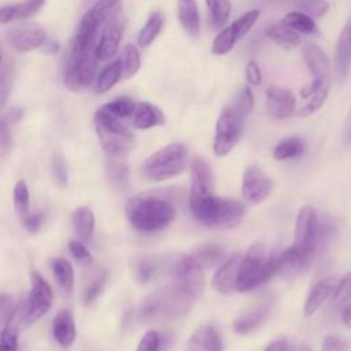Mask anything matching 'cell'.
<instances>
[{
    "label": "cell",
    "mask_w": 351,
    "mask_h": 351,
    "mask_svg": "<svg viewBox=\"0 0 351 351\" xmlns=\"http://www.w3.org/2000/svg\"><path fill=\"white\" fill-rule=\"evenodd\" d=\"M303 59L313 80L300 89V96L303 99H308L307 103L296 112L300 118L317 112L324 106L329 96L333 80L330 60L321 47L313 43L306 44L303 47Z\"/></svg>",
    "instance_id": "1"
},
{
    "label": "cell",
    "mask_w": 351,
    "mask_h": 351,
    "mask_svg": "<svg viewBox=\"0 0 351 351\" xmlns=\"http://www.w3.org/2000/svg\"><path fill=\"white\" fill-rule=\"evenodd\" d=\"M319 239V222L317 213L310 206H303L296 217L293 244L282 251L280 271H296L304 267L313 258Z\"/></svg>",
    "instance_id": "2"
},
{
    "label": "cell",
    "mask_w": 351,
    "mask_h": 351,
    "mask_svg": "<svg viewBox=\"0 0 351 351\" xmlns=\"http://www.w3.org/2000/svg\"><path fill=\"white\" fill-rule=\"evenodd\" d=\"M125 214L129 223L143 232L163 229L176 218V210L169 202L151 196L129 199Z\"/></svg>",
    "instance_id": "3"
},
{
    "label": "cell",
    "mask_w": 351,
    "mask_h": 351,
    "mask_svg": "<svg viewBox=\"0 0 351 351\" xmlns=\"http://www.w3.org/2000/svg\"><path fill=\"white\" fill-rule=\"evenodd\" d=\"M282 254L266 256L265 247L262 244H254L241 259L237 291L248 292L261 284L269 281L276 273L281 270Z\"/></svg>",
    "instance_id": "4"
},
{
    "label": "cell",
    "mask_w": 351,
    "mask_h": 351,
    "mask_svg": "<svg viewBox=\"0 0 351 351\" xmlns=\"http://www.w3.org/2000/svg\"><path fill=\"white\" fill-rule=\"evenodd\" d=\"M196 298L191 291L174 282L148 296L141 306L140 315L144 319L176 318L188 313Z\"/></svg>",
    "instance_id": "5"
},
{
    "label": "cell",
    "mask_w": 351,
    "mask_h": 351,
    "mask_svg": "<svg viewBox=\"0 0 351 351\" xmlns=\"http://www.w3.org/2000/svg\"><path fill=\"white\" fill-rule=\"evenodd\" d=\"M93 125L104 156H128L133 148V136L121 122L103 106L93 115Z\"/></svg>",
    "instance_id": "6"
},
{
    "label": "cell",
    "mask_w": 351,
    "mask_h": 351,
    "mask_svg": "<svg viewBox=\"0 0 351 351\" xmlns=\"http://www.w3.org/2000/svg\"><path fill=\"white\" fill-rule=\"evenodd\" d=\"M188 160V149L181 143H170L143 163V174L151 181H165L182 173Z\"/></svg>",
    "instance_id": "7"
},
{
    "label": "cell",
    "mask_w": 351,
    "mask_h": 351,
    "mask_svg": "<svg viewBox=\"0 0 351 351\" xmlns=\"http://www.w3.org/2000/svg\"><path fill=\"white\" fill-rule=\"evenodd\" d=\"M96 47L84 51L75 49L71 45L69 47L63 67V82L69 89H84L89 86L95 80L99 60L96 55Z\"/></svg>",
    "instance_id": "8"
},
{
    "label": "cell",
    "mask_w": 351,
    "mask_h": 351,
    "mask_svg": "<svg viewBox=\"0 0 351 351\" xmlns=\"http://www.w3.org/2000/svg\"><path fill=\"white\" fill-rule=\"evenodd\" d=\"M247 117L232 103L219 114L215 123L213 149L217 156L228 155L239 143Z\"/></svg>",
    "instance_id": "9"
},
{
    "label": "cell",
    "mask_w": 351,
    "mask_h": 351,
    "mask_svg": "<svg viewBox=\"0 0 351 351\" xmlns=\"http://www.w3.org/2000/svg\"><path fill=\"white\" fill-rule=\"evenodd\" d=\"M52 289L48 282L36 270L30 271V293L25 304V322L34 324L40 319L51 307Z\"/></svg>",
    "instance_id": "10"
},
{
    "label": "cell",
    "mask_w": 351,
    "mask_h": 351,
    "mask_svg": "<svg viewBox=\"0 0 351 351\" xmlns=\"http://www.w3.org/2000/svg\"><path fill=\"white\" fill-rule=\"evenodd\" d=\"M259 10H251L240 18H237L232 25L221 30L213 41L211 52L214 55L228 53L236 45V43L240 38H243L248 33V30L255 25V22L259 18Z\"/></svg>",
    "instance_id": "11"
},
{
    "label": "cell",
    "mask_w": 351,
    "mask_h": 351,
    "mask_svg": "<svg viewBox=\"0 0 351 351\" xmlns=\"http://www.w3.org/2000/svg\"><path fill=\"white\" fill-rule=\"evenodd\" d=\"M171 276L176 284L186 288L195 296H199L204 289L203 266L193 255H182L177 258L171 266Z\"/></svg>",
    "instance_id": "12"
},
{
    "label": "cell",
    "mask_w": 351,
    "mask_h": 351,
    "mask_svg": "<svg viewBox=\"0 0 351 351\" xmlns=\"http://www.w3.org/2000/svg\"><path fill=\"white\" fill-rule=\"evenodd\" d=\"M126 25V18L121 8H117L115 12L111 15L110 21L103 29V33L100 36V40L97 41L96 47V55L99 60H107L111 59L119 47L123 30Z\"/></svg>",
    "instance_id": "13"
},
{
    "label": "cell",
    "mask_w": 351,
    "mask_h": 351,
    "mask_svg": "<svg viewBox=\"0 0 351 351\" xmlns=\"http://www.w3.org/2000/svg\"><path fill=\"white\" fill-rule=\"evenodd\" d=\"M213 195V174L210 166L202 158H195L191 162V192L189 206H197L211 199Z\"/></svg>",
    "instance_id": "14"
},
{
    "label": "cell",
    "mask_w": 351,
    "mask_h": 351,
    "mask_svg": "<svg viewBox=\"0 0 351 351\" xmlns=\"http://www.w3.org/2000/svg\"><path fill=\"white\" fill-rule=\"evenodd\" d=\"M7 40L19 52H26L38 47L47 41V32L37 23H23L15 26L7 32Z\"/></svg>",
    "instance_id": "15"
},
{
    "label": "cell",
    "mask_w": 351,
    "mask_h": 351,
    "mask_svg": "<svg viewBox=\"0 0 351 351\" xmlns=\"http://www.w3.org/2000/svg\"><path fill=\"white\" fill-rule=\"evenodd\" d=\"M245 214V207L243 203L234 199L217 197L210 228L229 229L237 226Z\"/></svg>",
    "instance_id": "16"
},
{
    "label": "cell",
    "mask_w": 351,
    "mask_h": 351,
    "mask_svg": "<svg viewBox=\"0 0 351 351\" xmlns=\"http://www.w3.org/2000/svg\"><path fill=\"white\" fill-rule=\"evenodd\" d=\"M270 178L256 166H250L243 176V196L250 203L263 202L271 192Z\"/></svg>",
    "instance_id": "17"
},
{
    "label": "cell",
    "mask_w": 351,
    "mask_h": 351,
    "mask_svg": "<svg viewBox=\"0 0 351 351\" xmlns=\"http://www.w3.org/2000/svg\"><path fill=\"white\" fill-rule=\"evenodd\" d=\"M351 70V16L343 25L335 49V73L343 82Z\"/></svg>",
    "instance_id": "18"
},
{
    "label": "cell",
    "mask_w": 351,
    "mask_h": 351,
    "mask_svg": "<svg viewBox=\"0 0 351 351\" xmlns=\"http://www.w3.org/2000/svg\"><path fill=\"white\" fill-rule=\"evenodd\" d=\"M241 259L243 256L240 254H233L219 266L211 281V285L217 292L228 295L237 289V278Z\"/></svg>",
    "instance_id": "19"
},
{
    "label": "cell",
    "mask_w": 351,
    "mask_h": 351,
    "mask_svg": "<svg viewBox=\"0 0 351 351\" xmlns=\"http://www.w3.org/2000/svg\"><path fill=\"white\" fill-rule=\"evenodd\" d=\"M295 96L291 90L280 86H269L266 90V106L269 114L276 119H288L295 111Z\"/></svg>",
    "instance_id": "20"
},
{
    "label": "cell",
    "mask_w": 351,
    "mask_h": 351,
    "mask_svg": "<svg viewBox=\"0 0 351 351\" xmlns=\"http://www.w3.org/2000/svg\"><path fill=\"white\" fill-rule=\"evenodd\" d=\"M101 23L103 22L99 19V16L93 11V8L86 11L78 25V29H77L75 36H74L73 41L70 43V45L80 51L96 47L97 45L96 34H97V29L101 26Z\"/></svg>",
    "instance_id": "21"
},
{
    "label": "cell",
    "mask_w": 351,
    "mask_h": 351,
    "mask_svg": "<svg viewBox=\"0 0 351 351\" xmlns=\"http://www.w3.org/2000/svg\"><path fill=\"white\" fill-rule=\"evenodd\" d=\"M336 285H337V281L333 277H326V278H322L318 282H315L314 287L311 288L308 296L306 298L304 307H303L304 315L306 317L313 315L324 306V303H326L329 299H332Z\"/></svg>",
    "instance_id": "22"
},
{
    "label": "cell",
    "mask_w": 351,
    "mask_h": 351,
    "mask_svg": "<svg viewBox=\"0 0 351 351\" xmlns=\"http://www.w3.org/2000/svg\"><path fill=\"white\" fill-rule=\"evenodd\" d=\"M52 333L58 344L63 348H69L75 340V324L74 317L69 308L58 311L52 321Z\"/></svg>",
    "instance_id": "23"
},
{
    "label": "cell",
    "mask_w": 351,
    "mask_h": 351,
    "mask_svg": "<svg viewBox=\"0 0 351 351\" xmlns=\"http://www.w3.org/2000/svg\"><path fill=\"white\" fill-rule=\"evenodd\" d=\"M188 351H222V341L213 325L199 326L188 341Z\"/></svg>",
    "instance_id": "24"
},
{
    "label": "cell",
    "mask_w": 351,
    "mask_h": 351,
    "mask_svg": "<svg viewBox=\"0 0 351 351\" xmlns=\"http://www.w3.org/2000/svg\"><path fill=\"white\" fill-rule=\"evenodd\" d=\"M45 0H23L21 3L4 4L0 10L1 23H10L12 21H23L33 16L43 5Z\"/></svg>",
    "instance_id": "25"
},
{
    "label": "cell",
    "mask_w": 351,
    "mask_h": 351,
    "mask_svg": "<svg viewBox=\"0 0 351 351\" xmlns=\"http://www.w3.org/2000/svg\"><path fill=\"white\" fill-rule=\"evenodd\" d=\"M132 122H133V126L137 129H149L154 126L163 125L166 122V118L159 107L151 103L143 101V103H137V107L132 117Z\"/></svg>",
    "instance_id": "26"
},
{
    "label": "cell",
    "mask_w": 351,
    "mask_h": 351,
    "mask_svg": "<svg viewBox=\"0 0 351 351\" xmlns=\"http://www.w3.org/2000/svg\"><path fill=\"white\" fill-rule=\"evenodd\" d=\"M178 1V21L184 30L197 37L200 32V15L195 0H177Z\"/></svg>",
    "instance_id": "27"
},
{
    "label": "cell",
    "mask_w": 351,
    "mask_h": 351,
    "mask_svg": "<svg viewBox=\"0 0 351 351\" xmlns=\"http://www.w3.org/2000/svg\"><path fill=\"white\" fill-rule=\"evenodd\" d=\"M266 36L284 49H293L300 44V36L282 22L271 23L266 27Z\"/></svg>",
    "instance_id": "28"
},
{
    "label": "cell",
    "mask_w": 351,
    "mask_h": 351,
    "mask_svg": "<svg viewBox=\"0 0 351 351\" xmlns=\"http://www.w3.org/2000/svg\"><path fill=\"white\" fill-rule=\"evenodd\" d=\"M106 171L112 185L125 188L129 181L128 156H106Z\"/></svg>",
    "instance_id": "29"
},
{
    "label": "cell",
    "mask_w": 351,
    "mask_h": 351,
    "mask_svg": "<svg viewBox=\"0 0 351 351\" xmlns=\"http://www.w3.org/2000/svg\"><path fill=\"white\" fill-rule=\"evenodd\" d=\"M74 230L81 241H90L95 230V215L88 207H78L73 213Z\"/></svg>",
    "instance_id": "30"
},
{
    "label": "cell",
    "mask_w": 351,
    "mask_h": 351,
    "mask_svg": "<svg viewBox=\"0 0 351 351\" xmlns=\"http://www.w3.org/2000/svg\"><path fill=\"white\" fill-rule=\"evenodd\" d=\"M51 269L60 289L69 296L74 287V270L71 263L64 258H53L51 261Z\"/></svg>",
    "instance_id": "31"
},
{
    "label": "cell",
    "mask_w": 351,
    "mask_h": 351,
    "mask_svg": "<svg viewBox=\"0 0 351 351\" xmlns=\"http://www.w3.org/2000/svg\"><path fill=\"white\" fill-rule=\"evenodd\" d=\"M123 73V66H122V59H117L108 66H106L100 74L97 75L96 81V93L101 95L108 92L121 78Z\"/></svg>",
    "instance_id": "32"
},
{
    "label": "cell",
    "mask_w": 351,
    "mask_h": 351,
    "mask_svg": "<svg viewBox=\"0 0 351 351\" xmlns=\"http://www.w3.org/2000/svg\"><path fill=\"white\" fill-rule=\"evenodd\" d=\"M281 22L291 27L292 30L302 33V34H315L318 33V26L310 15L302 12V11H291L288 12Z\"/></svg>",
    "instance_id": "33"
},
{
    "label": "cell",
    "mask_w": 351,
    "mask_h": 351,
    "mask_svg": "<svg viewBox=\"0 0 351 351\" xmlns=\"http://www.w3.org/2000/svg\"><path fill=\"white\" fill-rule=\"evenodd\" d=\"M165 25V15L160 11H155L149 15V18L147 19L145 25L141 27V30L138 32L137 36V43L140 47L145 48L148 47L160 33L162 27Z\"/></svg>",
    "instance_id": "34"
},
{
    "label": "cell",
    "mask_w": 351,
    "mask_h": 351,
    "mask_svg": "<svg viewBox=\"0 0 351 351\" xmlns=\"http://www.w3.org/2000/svg\"><path fill=\"white\" fill-rule=\"evenodd\" d=\"M269 317V308L266 306H259L255 307L254 310L248 311L247 314L241 315L236 322H234V330L237 333H250L254 329H256L259 325H262L266 318Z\"/></svg>",
    "instance_id": "35"
},
{
    "label": "cell",
    "mask_w": 351,
    "mask_h": 351,
    "mask_svg": "<svg viewBox=\"0 0 351 351\" xmlns=\"http://www.w3.org/2000/svg\"><path fill=\"white\" fill-rule=\"evenodd\" d=\"M304 141L298 137V136H291V137H287L284 140H281L274 151H273V155L277 160H285V159H292V158H298L300 156L303 152H304Z\"/></svg>",
    "instance_id": "36"
},
{
    "label": "cell",
    "mask_w": 351,
    "mask_h": 351,
    "mask_svg": "<svg viewBox=\"0 0 351 351\" xmlns=\"http://www.w3.org/2000/svg\"><path fill=\"white\" fill-rule=\"evenodd\" d=\"M206 5L208 8L210 25L213 29H218L228 22L232 11L229 0H206Z\"/></svg>",
    "instance_id": "37"
},
{
    "label": "cell",
    "mask_w": 351,
    "mask_h": 351,
    "mask_svg": "<svg viewBox=\"0 0 351 351\" xmlns=\"http://www.w3.org/2000/svg\"><path fill=\"white\" fill-rule=\"evenodd\" d=\"M330 300L332 307L339 313L346 307H351V271L337 282Z\"/></svg>",
    "instance_id": "38"
},
{
    "label": "cell",
    "mask_w": 351,
    "mask_h": 351,
    "mask_svg": "<svg viewBox=\"0 0 351 351\" xmlns=\"http://www.w3.org/2000/svg\"><path fill=\"white\" fill-rule=\"evenodd\" d=\"M223 255H225V250L221 245H218V244H208V245H204V247L199 248L195 252L193 256L196 258V261L203 267H213L218 262L222 261Z\"/></svg>",
    "instance_id": "39"
},
{
    "label": "cell",
    "mask_w": 351,
    "mask_h": 351,
    "mask_svg": "<svg viewBox=\"0 0 351 351\" xmlns=\"http://www.w3.org/2000/svg\"><path fill=\"white\" fill-rule=\"evenodd\" d=\"M107 111H110L112 115L125 119L129 117H133L134 110L137 107V103H134L130 97H117L103 106Z\"/></svg>",
    "instance_id": "40"
},
{
    "label": "cell",
    "mask_w": 351,
    "mask_h": 351,
    "mask_svg": "<svg viewBox=\"0 0 351 351\" xmlns=\"http://www.w3.org/2000/svg\"><path fill=\"white\" fill-rule=\"evenodd\" d=\"M12 315L1 329L0 351H16L18 350V325Z\"/></svg>",
    "instance_id": "41"
},
{
    "label": "cell",
    "mask_w": 351,
    "mask_h": 351,
    "mask_svg": "<svg viewBox=\"0 0 351 351\" xmlns=\"http://www.w3.org/2000/svg\"><path fill=\"white\" fill-rule=\"evenodd\" d=\"M141 60H140V53L137 51V48L132 44L125 47L123 51V56H122V66H123V73H122V78L128 80L132 78L140 69Z\"/></svg>",
    "instance_id": "42"
},
{
    "label": "cell",
    "mask_w": 351,
    "mask_h": 351,
    "mask_svg": "<svg viewBox=\"0 0 351 351\" xmlns=\"http://www.w3.org/2000/svg\"><path fill=\"white\" fill-rule=\"evenodd\" d=\"M299 11L310 15L311 18H322L330 8L328 0H299L298 1Z\"/></svg>",
    "instance_id": "43"
},
{
    "label": "cell",
    "mask_w": 351,
    "mask_h": 351,
    "mask_svg": "<svg viewBox=\"0 0 351 351\" xmlns=\"http://www.w3.org/2000/svg\"><path fill=\"white\" fill-rule=\"evenodd\" d=\"M29 202H30V196H29V189L27 185L23 180L16 181L15 186H14V204L16 211L25 217L29 210Z\"/></svg>",
    "instance_id": "44"
},
{
    "label": "cell",
    "mask_w": 351,
    "mask_h": 351,
    "mask_svg": "<svg viewBox=\"0 0 351 351\" xmlns=\"http://www.w3.org/2000/svg\"><path fill=\"white\" fill-rule=\"evenodd\" d=\"M156 273V266L151 259H140L134 265V277L138 284H147Z\"/></svg>",
    "instance_id": "45"
},
{
    "label": "cell",
    "mask_w": 351,
    "mask_h": 351,
    "mask_svg": "<svg viewBox=\"0 0 351 351\" xmlns=\"http://www.w3.org/2000/svg\"><path fill=\"white\" fill-rule=\"evenodd\" d=\"M233 104L247 117L254 107V95L251 88L247 85L241 86L233 100Z\"/></svg>",
    "instance_id": "46"
},
{
    "label": "cell",
    "mask_w": 351,
    "mask_h": 351,
    "mask_svg": "<svg viewBox=\"0 0 351 351\" xmlns=\"http://www.w3.org/2000/svg\"><path fill=\"white\" fill-rule=\"evenodd\" d=\"M52 174L53 178L56 180L58 185L66 186L69 182V171H67V165L62 156V154L56 152L52 156Z\"/></svg>",
    "instance_id": "47"
},
{
    "label": "cell",
    "mask_w": 351,
    "mask_h": 351,
    "mask_svg": "<svg viewBox=\"0 0 351 351\" xmlns=\"http://www.w3.org/2000/svg\"><path fill=\"white\" fill-rule=\"evenodd\" d=\"M160 348V337L159 333L154 329L145 332V335L138 341L136 351H159Z\"/></svg>",
    "instance_id": "48"
},
{
    "label": "cell",
    "mask_w": 351,
    "mask_h": 351,
    "mask_svg": "<svg viewBox=\"0 0 351 351\" xmlns=\"http://www.w3.org/2000/svg\"><path fill=\"white\" fill-rule=\"evenodd\" d=\"M106 282V274H101L100 277L95 278V281H92L88 288L84 292V304L89 306L90 303H93L96 300V298L99 296V293L101 292L103 287Z\"/></svg>",
    "instance_id": "49"
},
{
    "label": "cell",
    "mask_w": 351,
    "mask_h": 351,
    "mask_svg": "<svg viewBox=\"0 0 351 351\" xmlns=\"http://www.w3.org/2000/svg\"><path fill=\"white\" fill-rule=\"evenodd\" d=\"M350 344L346 339L335 335H329L324 339L321 351H348Z\"/></svg>",
    "instance_id": "50"
},
{
    "label": "cell",
    "mask_w": 351,
    "mask_h": 351,
    "mask_svg": "<svg viewBox=\"0 0 351 351\" xmlns=\"http://www.w3.org/2000/svg\"><path fill=\"white\" fill-rule=\"evenodd\" d=\"M69 250L77 261H80L82 263H90L92 262V255L81 240H71L69 243Z\"/></svg>",
    "instance_id": "51"
},
{
    "label": "cell",
    "mask_w": 351,
    "mask_h": 351,
    "mask_svg": "<svg viewBox=\"0 0 351 351\" xmlns=\"http://www.w3.org/2000/svg\"><path fill=\"white\" fill-rule=\"evenodd\" d=\"M119 1L121 0H97L92 8L96 12V15L99 16V19L101 22H104L108 18V15L117 8Z\"/></svg>",
    "instance_id": "52"
},
{
    "label": "cell",
    "mask_w": 351,
    "mask_h": 351,
    "mask_svg": "<svg viewBox=\"0 0 351 351\" xmlns=\"http://www.w3.org/2000/svg\"><path fill=\"white\" fill-rule=\"evenodd\" d=\"M245 78L250 85H259L262 82V71L259 69V64L256 60L251 59L248 60L245 66Z\"/></svg>",
    "instance_id": "53"
},
{
    "label": "cell",
    "mask_w": 351,
    "mask_h": 351,
    "mask_svg": "<svg viewBox=\"0 0 351 351\" xmlns=\"http://www.w3.org/2000/svg\"><path fill=\"white\" fill-rule=\"evenodd\" d=\"M3 67H1V107H4L8 90L11 88V67L7 64L5 58H3Z\"/></svg>",
    "instance_id": "54"
},
{
    "label": "cell",
    "mask_w": 351,
    "mask_h": 351,
    "mask_svg": "<svg viewBox=\"0 0 351 351\" xmlns=\"http://www.w3.org/2000/svg\"><path fill=\"white\" fill-rule=\"evenodd\" d=\"M15 310L16 307L15 308L12 307V298L7 293H3L0 299V319L3 325L14 315Z\"/></svg>",
    "instance_id": "55"
},
{
    "label": "cell",
    "mask_w": 351,
    "mask_h": 351,
    "mask_svg": "<svg viewBox=\"0 0 351 351\" xmlns=\"http://www.w3.org/2000/svg\"><path fill=\"white\" fill-rule=\"evenodd\" d=\"M25 115V111L22 107H18V106H14L11 108H8L5 112H3L1 115V122L5 123V125H10V123H15L18 121H21Z\"/></svg>",
    "instance_id": "56"
},
{
    "label": "cell",
    "mask_w": 351,
    "mask_h": 351,
    "mask_svg": "<svg viewBox=\"0 0 351 351\" xmlns=\"http://www.w3.org/2000/svg\"><path fill=\"white\" fill-rule=\"evenodd\" d=\"M41 222H43V215L40 213H33V214H26L23 217V223H25V228L32 232V233H36L40 226H41Z\"/></svg>",
    "instance_id": "57"
},
{
    "label": "cell",
    "mask_w": 351,
    "mask_h": 351,
    "mask_svg": "<svg viewBox=\"0 0 351 351\" xmlns=\"http://www.w3.org/2000/svg\"><path fill=\"white\" fill-rule=\"evenodd\" d=\"M11 143V137L8 133V125L1 122V134H0V145H1V154H5L8 149V145Z\"/></svg>",
    "instance_id": "58"
},
{
    "label": "cell",
    "mask_w": 351,
    "mask_h": 351,
    "mask_svg": "<svg viewBox=\"0 0 351 351\" xmlns=\"http://www.w3.org/2000/svg\"><path fill=\"white\" fill-rule=\"evenodd\" d=\"M41 49H43V52H44V53H48V55H53V53H56V52L59 51V44H58V41H53V40H47V41L43 44Z\"/></svg>",
    "instance_id": "59"
},
{
    "label": "cell",
    "mask_w": 351,
    "mask_h": 351,
    "mask_svg": "<svg viewBox=\"0 0 351 351\" xmlns=\"http://www.w3.org/2000/svg\"><path fill=\"white\" fill-rule=\"evenodd\" d=\"M265 351H287V341L280 339V340H276V341H271L266 348Z\"/></svg>",
    "instance_id": "60"
},
{
    "label": "cell",
    "mask_w": 351,
    "mask_h": 351,
    "mask_svg": "<svg viewBox=\"0 0 351 351\" xmlns=\"http://www.w3.org/2000/svg\"><path fill=\"white\" fill-rule=\"evenodd\" d=\"M340 318L343 321V324L351 329V307H346L340 311Z\"/></svg>",
    "instance_id": "61"
},
{
    "label": "cell",
    "mask_w": 351,
    "mask_h": 351,
    "mask_svg": "<svg viewBox=\"0 0 351 351\" xmlns=\"http://www.w3.org/2000/svg\"><path fill=\"white\" fill-rule=\"evenodd\" d=\"M344 141L346 144H351V110L347 118V123H346V130H344Z\"/></svg>",
    "instance_id": "62"
},
{
    "label": "cell",
    "mask_w": 351,
    "mask_h": 351,
    "mask_svg": "<svg viewBox=\"0 0 351 351\" xmlns=\"http://www.w3.org/2000/svg\"><path fill=\"white\" fill-rule=\"evenodd\" d=\"M295 351H311V350H310L307 346H303V344H302V346H299Z\"/></svg>",
    "instance_id": "63"
}]
</instances>
